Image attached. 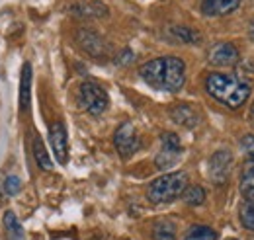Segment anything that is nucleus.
Here are the masks:
<instances>
[{"mask_svg": "<svg viewBox=\"0 0 254 240\" xmlns=\"http://www.w3.org/2000/svg\"><path fill=\"white\" fill-rule=\"evenodd\" d=\"M170 33L182 43H199V39H201V35L197 31L191 30V28H186V26H172Z\"/></svg>", "mask_w": 254, "mask_h": 240, "instance_id": "19", "label": "nucleus"}, {"mask_svg": "<svg viewBox=\"0 0 254 240\" xmlns=\"http://www.w3.org/2000/svg\"><path fill=\"white\" fill-rule=\"evenodd\" d=\"M133 59H135V55H133L129 49H126V51H122V53L116 57V64H120V66L124 64V66H126V64H129Z\"/></svg>", "mask_w": 254, "mask_h": 240, "instance_id": "26", "label": "nucleus"}, {"mask_svg": "<svg viewBox=\"0 0 254 240\" xmlns=\"http://www.w3.org/2000/svg\"><path fill=\"white\" fill-rule=\"evenodd\" d=\"M249 35H251V39L254 41V20L251 22V26H249Z\"/></svg>", "mask_w": 254, "mask_h": 240, "instance_id": "27", "label": "nucleus"}, {"mask_svg": "<svg viewBox=\"0 0 254 240\" xmlns=\"http://www.w3.org/2000/svg\"><path fill=\"white\" fill-rule=\"evenodd\" d=\"M20 189H22V180H20L18 176H6V178H4V181H2V191H4V195L12 197V195L20 193Z\"/></svg>", "mask_w": 254, "mask_h": 240, "instance_id": "23", "label": "nucleus"}, {"mask_svg": "<svg viewBox=\"0 0 254 240\" xmlns=\"http://www.w3.org/2000/svg\"><path fill=\"white\" fill-rule=\"evenodd\" d=\"M241 195L245 201H254V160H247L241 170V181H239Z\"/></svg>", "mask_w": 254, "mask_h": 240, "instance_id": "13", "label": "nucleus"}, {"mask_svg": "<svg viewBox=\"0 0 254 240\" xmlns=\"http://www.w3.org/2000/svg\"><path fill=\"white\" fill-rule=\"evenodd\" d=\"M182 240H217V233L207 225H191Z\"/></svg>", "mask_w": 254, "mask_h": 240, "instance_id": "16", "label": "nucleus"}, {"mask_svg": "<svg viewBox=\"0 0 254 240\" xmlns=\"http://www.w3.org/2000/svg\"><path fill=\"white\" fill-rule=\"evenodd\" d=\"M170 118L176 121L180 127H186V129H193L197 123H199V116L197 112L188 106V104H180V106H174L170 110Z\"/></svg>", "mask_w": 254, "mask_h": 240, "instance_id": "11", "label": "nucleus"}, {"mask_svg": "<svg viewBox=\"0 0 254 240\" xmlns=\"http://www.w3.org/2000/svg\"><path fill=\"white\" fill-rule=\"evenodd\" d=\"M207 60L213 66H235L241 60V53L233 43H217L209 49Z\"/></svg>", "mask_w": 254, "mask_h": 240, "instance_id": "8", "label": "nucleus"}, {"mask_svg": "<svg viewBox=\"0 0 254 240\" xmlns=\"http://www.w3.org/2000/svg\"><path fill=\"white\" fill-rule=\"evenodd\" d=\"M32 98V64L24 62L20 72V112H28Z\"/></svg>", "mask_w": 254, "mask_h": 240, "instance_id": "12", "label": "nucleus"}, {"mask_svg": "<svg viewBox=\"0 0 254 240\" xmlns=\"http://www.w3.org/2000/svg\"><path fill=\"white\" fill-rule=\"evenodd\" d=\"M2 225H4V231L8 235V240H24L26 235H24V227L20 225L18 217L14 211H4L2 215Z\"/></svg>", "mask_w": 254, "mask_h": 240, "instance_id": "14", "label": "nucleus"}, {"mask_svg": "<svg viewBox=\"0 0 254 240\" xmlns=\"http://www.w3.org/2000/svg\"><path fill=\"white\" fill-rule=\"evenodd\" d=\"M141 78L155 90L180 92L186 82V62L178 57H159L139 68Z\"/></svg>", "mask_w": 254, "mask_h": 240, "instance_id": "1", "label": "nucleus"}, {"mask_svg": "<svg viewBox=\"0 0 254 240\" xmlns=\"http://www.w3.org/2000/svg\"><path fill=\"white\" fill-rule=\"evenodd\" d=\"M241 0H199V8L205 16H227L239 8Z\"/></svg>", "mask_w": 254, "mask_h": 240, "instance_id": "10", "label": "nucleus"}, {"mask_svg": "<svg viewBox=\"0 0 254 240\" xmlns=\"http://www.w3.org/2000/svg\"><path fill=\"white\" fill-rule=\"evenodd\" d=\"M76 41H78V45H80L88 55H92V57H102V55L106 53V49H108L106 41H104L94 30H86V28L78 30Z\"/></svg>", "mask_w": 254, "mask_h": 240, "instance_id": "9", "label": "nucleus"}, {"mask_svg": "<svg viewBox=\"0 0 254 240\" xmlns=\"http://www.w3.org/2000/svg\"><path fill=\"white\" fill-rule=\"evenodd\" d=\"M72 12H74L76 16H84V18H90V16H92V18H102V16L108 14L106 6L100 4V2H92V4H76Z\"/></svg>", "mask_w": 254, "mask_h": 240, "instance_id": "17", "label": "nucleus"}, {"mask_svg": "<svg viewBox=\"0 0 254 240\" xmlns=\"http://www.w3.org/2000/svg\"><path fill=\"white\" fill-rule=\"evenodd\" d=\"M78 100L90 116H102L110 106L108 92L96 82H82L78 88Z\"/></svg>", "mask_w": 254, "mask_h": 240, "instance_id": "4", "label": "nucleus"}, {"mask_svg": "<svg viewBox=\"0 0 254 240\" xmlns=\"http://www.w3.org/2000/svg\"><path fill=\"white\" fill-rule=\"evenodd\" d=\"M178 156L180 154H174V152H166V150H160V154L155 158V162H157V168L160 170H166V168H170V166H174L176 164V160H178Z\"/></svg>", "mask_w": 254, "mask_h": 240, "instance_id": "24", "label": "nucleus"}, {"mask_svg": "<svg viewBox=\"0 0 254 240\" xmlns=\"http://www.w3.org/2000/svg\"><path fill=\"white\" fill-rule=\"evenodd\" d=\"M249 120L254 123V102H253V108H251V114H249Z\"/></svg>", "mask_w": 254, "mask_h": 240, "instance_id": "28", "label": "nucleus"}, {"mask_svg": "<svg viewBox=\"0 0 254 240\" xmlns=\"http://www.w3.org/2000/svg\"><path fill=\"white\" fill-rule=\"evenodd\" d=\"M32 150H33V158H35V162H37V166H39L41 170H53L51 156H49V152H47L45 145L41 143V139H39V137H35V139H33Z\"/></svg>", "mask_w": 254, "mask_h": 240, "instance_id": "15", "label": "nucleus"}, {"mask_svg": "<svg viewBox=\"0 0 254 240\" xmlns=\"http://www.w3.org/2000/svg\"><path fill=\"white\" fill-rule=\"evenodd\" d=\"M205 90L215 102L231 110H239L251 96V84L233 74L211 72L205 76Z\"/></svg>", "mask_w": 254, "mask_h": 240, "instance_id": "2", "label": "nucleus"}, {"mask_svg": "<svg viewBox=\"0 0 254 240\" xmlns=\"http://www.w3.org/2000/svg\"><path fill=\"white\" fill-rule=\"evenodd\" d=\"M153 240H176V225L170 221H160L153 227Z\"/></svg>", "mask_w": 254, "mask_h": 240, "instance_id": "18", "label": "nucleus"}, {"mask_svg": "<svg viewBox=\"0 0 254 240\" xmlns=\"http://www.w3.org/2000/svg\"><path fill=\"white\" fill-rule=\"evenodd\" d=\"M160 141H162V150L174 152V154H180L182 152V143H180V137L176 133H162L160 135Z\"/></svg>", "mask_w": 254, "mask_h": 240, "instance_id": "22", "label": "nucleus"}, {"mask_svg": "<svg viewBox=\"0 0 254 240\" xmlns=\"http://www.w3.org/2000/svg\"><path fill=\"white\" fill-rule=\"evenodd\" d=\"M114 145H116V150L120 152L122 158H129L139 150L141 141H139V135H137V129H135L133 123L126 121L116 129Z\"/></svg>", "mask_w": 254, "mask_h": 240, "instance_id": "5", "label": "nucleus"}, {"mask_svg": "<svg viewBox=\"0 0 254 240\" xmlns=\"http://www.w3.org/2000/svg\"><path fill=\"white\" fill-rule=\"evenodd\" d=\"M239 219L245 229L254 233V201H243V205L239 209Z\"/></svg>", "mask_w": 254, "mask_h": 240, "instance_id": "21", "label": "nucleus"}, {"mask_svg": "<svg viewBox=\"0 0 254 240\" xmlns=\"http://www.w3.org/2000/svg\"><path fill=\"white\" fill-rule=\"evenodd\" d=\"M182 197H184V201H186L188 205L197 207V205H201V203L205 201V189H203L201 185H190V187L184 189Z\"/></svg>", "mask_w": 254, "mask_h": 240, "instance_id": "20", "label": "nucleus"}, {"mask_svg": "<svg viewBox=\"0 0 254 240\" xmlns=\"http://www.w3.org/2000/svg\"><path fill=\"white\" fill-rule=\"evenodd\" d=\"M233 166V154L231 150L221 149L217 150L211 158H209V178L213 183L223 185L225 181L229 180V172Z\"/></svg>", "mask_w": 254, "mask_h": 240, "instance_id": "6", "label": "nucleus"}, {"mask_svg": "<svg viewBox=\"0 0 254 240\" xmlns=\"http://www.w3.org/2000/svg\"><path fill=\"white\" fill-rule=\"evenodd\" d=\"M49 145H51V150H53L57 162L66 164V160H68V137H66L64 123L55 121L49 127Z\"/></svg>", "mask_w": 254, "mask_h": 240, "instance_id": "7", "label": "nucleus"}, {"mask_svg": "<svg viewBox=\"0 0 254 240\" xmlns=\"http://www.w3.org/2000/svg\"><path fill=\"white\" fill-rule=\"evenodd\" d=\"M241 149L247 154V160H254V135H245L241 139Z\"/></svg>", "mask_w": 254, "mask_h": 240, "instance_id": "25", "label": "nucleus"}, {"mask_svg": "<svg viewBox=\"0 0 254 240\" xmlns=\"http://www.w3.org/2000/svg\"><path fill=\"white\" fill-rule=\"evenodd\" d=\"M186 187H188V174L186 172H170V174H164V176H160L149 183L147 199L155 205L170 203V201L178 199Z\"/></svg>", "mask_w": 254, "mask_h": 240, "instance_id": "3", "label": "nucleus"}]
</instances>
